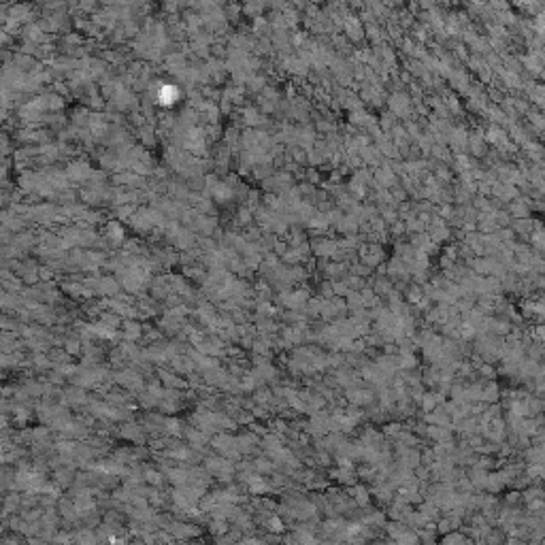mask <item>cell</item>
<instances>
[{
	"mask_svg": "<svg viewBox=\"0 0 545 545\" xmlns=\"http://www.w3.org/2000/svg\"><path fill=\"white\" fill-rule=\"evenodd\" d=\"M530 119H532V124H537L539 128H543L545 126V119L541 117V115H534V113H530Z\"/></svg>",
	"mask_w": 545,
	"mask_h": 545,
	"instance_id": "1",
	"label": "cell"
}]
</instances>
